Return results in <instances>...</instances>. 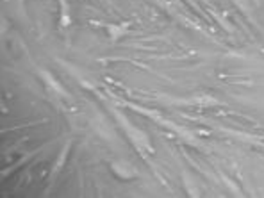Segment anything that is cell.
I'll list each match as a JSON object with an SVG mask.
<instances>
[{
  "instance_id": "6",
  "label": "cell",
  "mask_w": 264,
  "mask_h": 198,
  "mask_svg": "<svg viewBox=\"0 0 264 198\" xmlns=\"http://www.w3.org/2000/svg\"><path fill=\"white\" fill-rule=\"evenodd\" d=\"M61 5V27H68L72 18H70V5L68 0H59Z\"/></svg>"
},
{
  "instance_id": "4",
  "label": "cell",
  "mask_w": 264,
  "mask_h": 198,
  "mask_svg": "<svg viewBox=\"0 0 264 198\" xmlns=\"http://www.w3.org/2000/svg\"><path fill=\"white\" fill-rule=\"evenodd\" d=\"M70 148H72V141H66V145L63 146V150L59 152V157H57L56 165H54V168H52V171H50V180L56 179V175L59 173L61 168H63V165L66 163V157H68Z\"/></svg>"
},
{
  "instance_id": "5",
  "label": "cell",
  "mask_w": 264,
  "mask_h": 198,
  "mask_svg": "<svg viewBox=\"0 0 264 198\" xmlns=\"http://www.w3.org/2000/svg\"><path fill=\"white\" fill-rule=\"evenodd\" d=\"M129 27H130L129 22H125V24H118V25H113V24L106 25L107 33H109V38H111L113 43L118 41V39H120L121 36H123V34H125L127 31H129Z\"/></svg>"
},
{
  "instance_id": "3",
  "label": "cell",
  "mask_w": 264,
  "mask_h": 198,
  "mask_svg": "<svg viewBox=\"0 0 264 198\" xmlns=\"http://www.w3.org/2000/svg\"><path fill=\"white\" fill-rule=\"evenodd\" d=\"M111 170L114 171L116 177H120V179H134L136 175H138V170L132 168V166L127 163V161H114L111 165Z\"/></svg>"
},
{
  "instance_id": "1",
  "label": "cell",
  "mask_w": 264,
  "mask_h": 198,
  "mask_svg": "<svg viewBox=\"0 0 264 198\" xmlns=\"http://www.w3.org/2000/svg\"><path fill=\"white\" fill-rule=\"evenodd\" d=\"M113 114H114V118L118 120V123L121 125V129L125 131L127 136L130 137V141L134 143L139 150H150V152H152V146H150L149 137H147V134H145V132H141L139 129H136L134 125H130V122L120 113V111L113 109Z\"/></svg>"
},
{
  "instance_id": "2",
  "label": "cell",
  "mask_w": 264,
  "mask_h": 198,
  "mask_svg": "<svg viewBox=\"0 0 264 198\" xmlns=\"http://www.w3.org/2000/svg\"><path fill=\"white\" fill-rule=\"evenodd\" d=\"M38 75L41 77V80L46 84L48 90L56 91V93L59 95V97H63V99H68V100L72 99V95L65 90V86H61V82H57L56 77L52 75L50 71H46L45 68H39V70H38Z\"/></svg>"
},
{
  "instance_id": "7",
  "label": "cell",
  "mask_w": 264,
  "mask_h": 198,
  "mask_svg": "<svg viewBox=\"0 0 264 198\" xmlns=\"http://www.w3.org/2000/svg\"><path fill=\"white\" fill-rule=\"evenodd\" d=\"M20 2H22V0H20Z\"/></svg>"
}]
</instances>
